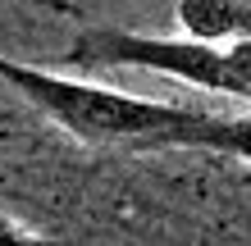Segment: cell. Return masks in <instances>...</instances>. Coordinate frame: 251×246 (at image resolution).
<instances>
[{"label":"cell","instance_id":"obj_2","mask_svg":"<svg viewBox=\"0 0 251 246\" xmlns=\"http://www.w3.org/2000/svg\"><path fill=\"white\" fill-rule=\"evenodd\" d=\"M78 68H146V73L178 78L210 96H238L242 82L233 73L228 50L201 46L192 37H155V32H128V27H82L64 50Z\"/></svg>","mask_w":251,"mask_h":246},{"label":"cell","instance_id":"obj_1","mask_svg":"<svg viewBox=\"0 0 251 246\" xmlns=\"http://www.w3.org/2000/svg\"><path fill=\"white\" fill-rule=\"evenodd\" d=\"M0 82H9L37 114H46L82 146H174V137L201 128L215 114L205 105L128 96L87 78H64L9 55H0Z\"/></svg>","mask_w":251,"mask_h":246},{"label":"cell","instance_id":"obj_4","mask_svg":"<svg viewBox=\"0 0 251 246\" xmlns=\"http://www.w3.org/2000/svg\"><path fill=\"white\" fill-rule=\"evenodd\" d=\"M183 151H215V155H238L251 164V114H210L201 128L174 137Z\"/></svg>","mask_w":251,"mask_h":246},{"label":"cell","instance_id":"obj_3","mask_svg":"<svg viewBox=\"0 0 251 246\" xmlns=\"http://www.w3.org/2000/svg\"><path fill=\"white\" fill-rule=\"evenodd\" d=\"M174 19H178L183 37L215 50L251 41V0H178Z\"/></svg>","mask_w":251,"mask_h":246},{"label":"cell","instance_id":"obj_5","mask_svg":"<svg viewBox=\"0 0 251 246\" xmlns=\"http://www.w3.org/2000/svg\"><path fill=\"white\" fill-rule=\"evenodd\" d=\"M228 60H233V73H238V82H242V100H251V41L228 46Z\"/></svg>","mask_w":251,"mask_h":246},{"label":"cell","instance_id":"obj_6","mask_svg":"<svg viewBox=\"0 0 251 246\" xmlns=\"http://www.w3.org/2000/svg\"><path fill=\"white\" fill-rule=\"evenodd\" d=\"M0 246H50L46 237H32V233H23L14 219H0Z\"/></svg>","mask_w":251,"mask_h":246}]
</instances>
